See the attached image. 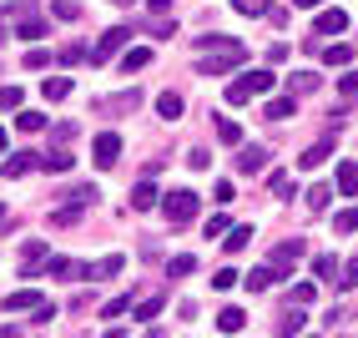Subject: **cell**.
I'll use <instances>...</instances> for the list:
<instances>
[{"label": "cell", "mask_w": 358, "mask_h": 338, "mask_svg": "<svg viewBox=\"0 0 358 338\" xmlns=\"http://www.w3.org/2000/svg\"><path fill=\"white\" fill-rule=\"evenodd\" d=\"M197 76H227V71H237L248 61V45L243 41H232V36H197Z\"/></svg>", "instance_id": "6da1fadb"}, {"label": "cell", "mask_w": 358, "mask_h": 338, "mask_svg": "<svg viewBox=\"0 0 358 338\" xmlns=\"http://www.w3.org/2000/svg\"><path fill=\"white\" fill-rule=\"evenodd\" d=\"M273 71H243V76H237L232 86H227V101L232 106H243V101H252V96H262V91H273Z\"/></svg>", "instance_id": "7a4b0ae2"}, {"label": "cell", "mask_w": 358, "mask_h": 338, "mask_svg": "<svg viewBox=\"0 0 358 338\" xmlns=\"http://www.w3.org/2000/svg\"><path fill=\"white\" fill-rule=\"evenodd\" d=\"M197 207H202V197H197V192L192 187H177V192H166V197H162V212H166V223H192V217H197Z\"/></svg>", "instance_id": "3957f363"}, {"label": "cell", "mask_w": 358, "mask_h": 338, "mask_svg": "<svg viewBox=\"0 0 358 338\" xmlns=\"http://www.w3.org/2000/svg\"><path fill=\"white\" fill-rule=\"evenodd\" d=\"M127 41H131V31L127 26H111V31H101V41H96V51H91V61H111L116 51H127Z\"/></svg>", "instance_id": "277c9868"}, {"label": "cell", "mask_w": 358, "mask_h": 338, "mask_svg": "<svg viewBox=\"0 0 358 338\" xmlns=\"http://www.w3.org/2000/svg\"><path fill=\"white\" fill-rule=\"evenodd\" d=\"M303 258V237H288V243H278L273 248V258H268V268L282 278V273H293V262Z\"/></svg>", "instance_id": "5b68a950"}, {"label": "cell", "mask_w": 358, "mask_h": 338, "mask_svg": "<svg viewBox=\"0 0 358 338\" xmlns=\"http://www.w3.org/2000/svg\"><path fill=\"white\" fill-rule=\"evenodd\" d=\"M116 157H122V136L116 132H101L96 141H91V162L96 167H116Z\"/></svg>", "instance_id": "8992f818"}, {"label": "cell", "mask_w": 358, "mask_h": 338, "mask_svg": "<svg viewBox=\"0 0 358 338\" xmlns=\"http://www.w3.org/2000/svg\"><path fill=\"white\" fill-rule=\"evenodd\" d=\"M122 268H127V258L111 253V258H101V262H81V278H86V283H101V278H116Z\"/></svg>", "instance_id": "52a82bcc"}, {"label": "cell", "mask_w": 358, "mask_h": 338, "mask_svg": "<svg viewBox=\"0 0 358 338\" xmlns=\"http://www.w3.org/2000/svg\"><path fill=\"white\" fill-rule=\"evenodd\" d=\"M262 167H268V147H257V141H248V147L237 152V172H243V177H257Z\"/></svg>", "instance_id": "ba28073f"}, {"label": "cell", "mask_w": 358, "mask_h": 338, "mask_svg": "<svg viewBox=\"0 0 358 338\" xmlns=\"http://www.w3.org/2000/svg\"><path fill=\"white\" fill-rule=\"evenodd\" d=\"M36 167H41V152H15V157H6L0 172L6 177H26V172H36Z\"/></svg>", "instance_id": "9c48e42d"}, {"label": "cell", "mask_w": 358, "mask_h": 338, "mask_svg": "<svg viewBox=\"0 0 358 338\" xmlns=\"http://www.w3.org/2000/svg\"><path fill=\"white\" fill-rule=\"evenodd\" d=\"M338 31H348V15L328 6V10H323V15L313 20V36H338Z\"/></svg>", "instance_id": "30bf717a"}, {"label": "cell", "mask_w": 358, "mask_h": 338, "mask_svg": "<svg viewBox=\"0 0 358 338\" xmlns=\"http://www.w3.org/2000/svg\"><path fill=\"white\" fill-rule=\"evenodd\" d=\"M303 323H308V313H303V308L293 303V308H288V313L278 318V328H273V333H278V338H298V333H303Z\"/></svg>", "instance_id": "8fae6325"}, {"label": "cell", "mask_w": 358, "mask_h": 338, "mask_svg": "<svg viewBox=\"0 0 358 338\" xmlns=\"http://www.w3.org/2000/svg\"><path fill=\"white\" fill-rule=\"evenodd\" d=\"M157 202H162V192L152 187V177H147V182H136V187H131V207H136V212H152Z\"/></svg>", "instance_id": "7c38bea8"}, {"label": "cell", "mask_w": 358, "mask_h": 338, "mask_svg": "<svg viewBox=\"0 0 358 338\" xmlns=\"http://www.w3.org/2000/svg\"><path fill=\"white\" fill-rule=\"evenodd\" d=\"M41 262H45V243H41V237H31V243L20 248V268H26V278H36Z\"/></svg>", "instance_id": "4fadbf2b"}, {"label": "cell", "mask_w": 358, "mask_h": 338, "mask_svg": "<svg viewBox=\"0 0 358 338\" xmlns=\"http://www.w3.org/2000/svg\"><path fill=\"white\" fill-rule=\"evenodd\" d=\"M41 303H45V298L36 293V288H20V293H10V298H6V313H26V308L36 313Z\"/></svg>", "instance_id": "5bb4252c"}, {"label": "cell", "mask_w": 358, "mask_h": 338, "mask_svg": "<svg viewBox=\"0 0 358 338\" xmlns=\"http://www.w3.org/2000/svg\"><path fill=\"white\" fill-rule=\"evenodd\" d=\"M328 152H333V136H328V141H313V147L298 157V167H303V172H313V167H323V162H328Z\"/></svg>", "instance_id": "9a60e30c"}, {"label": "cell", "mask_w": 358, "mask_h": 338, "mask_svg": "<svg viewBox=\"0 0 358 338\" xmlns=\"http://www.w3.org/2000/svg\"><path fill=\"white\" fill-rule=\"evenodd\" d=\"M71 162H76V157H71L66 147H56V152H41V172H71Z\"/></svg>", "instance_id": "2e32d148"}, {"label": "cell", "mask_w": 358, "mask_h": 338, "mask_svg": "<svg viewBox=\"0 0 358 338\" xmlns=\"http://www.w3.org/2000/svg\"><path fill=\"white\" fill-rule=\"evenodd\" d=\"M293 111H298V101H293V96H273V101H268V111H262V116H268V122H288Z\"/></svg>", "instance_id": "e0dca14e"}, {"label": "cell", "mask_w": 358, "mask_h": 338, "mask_svg": "<svg viewBox=\"0 0 358 338\" xmlns=\"http://www.w3.org/2000/svg\"><path fill=\"white\" fill-rule=\"evenodd\" d=\"M338 192L343 197H358V162H338Z\"/></svg>", "instance_id": "ac0fdd59"}, {"label": "cell", "mask_w": 358, "mask_h": 338, "mask_svg": "<svg viewBox=\"0 0 358 338\" xmlns=\"http://www.w3.org/2000/svg\"><path fill=\"white\" fill-rule=\"evenodd\" d=\"M217 328H222V333H243V328H248V313H243V308H222V313H217Z\"/></svg>", "instance_id": "d6986e66"}, {"label": "cell", "mask_w": 358, "mask_h": 338, "mask_svg": "<svg viewBox=\"0 0 358 338\" xmlns=\"http://www.w3.org/2000/svg\"><path fill=\"white\" fill-rule=\"evenodd\" d=\"M15 36H20V41H41V36H45V20H41L36 10H31V15H20V26H15Z\"/></svg>", "instance_id": "ffe728a7"}, {"label": "cell", "mask_w": 358, "mask_h": 338, "mask_svg": "<svg viewBox=\"0 0 358 338\" xmlns=\"http://www.w3.org/2000/svg\"><path fill=\"white\" fill-rule=\"evenodd\" d=\"M45 273H51V278H81V262H71V258H45Z\"/></svg>", "instance_id": "44dd1931"}, {"label": "cell", "mask_w": 358, "mask_h": 338, "mask_svg": "<svg viewBox=\"0 0 358 338\" xmlns=\"http://www.w3.org/2000/svg\"><path fill=\"white\" fill-rule=\"evenodd\" d=\"M248 243H252V227H248V223H243V227H227V237H222L227 253H243Z\"/></svg>", "instance_id": "7402d4cb"}, {"label": "cell", "mask_w": 358, "mask_h": 338, "mask_svg": "<svg viewBox=\"0 0 358 338\" xmlns=\"http://www.w3.org/2000/svg\"><path fill=\"white\" fill-rule=\"evenodd\" d=\"M157 111L166 116V122H177V116H182V96H177V91H162V96H157Z\"/></svg>", "instance_id": "603a6c76"}, {"label": "cell", "mask_w": 358, "mask_h": 338, "mask_svg": "<svg viewBox=\"0 0 358 338\" xmlns=\"http://www.w3.org/2000/svg\"><path fill=\"white\" fill-rule=\"evenodd\" d=\"M323 61H328V66H348V61H353V45H348V41H333L328 51H323Z\"/></svg>", "instance_id": "cb8c5ba5"}, {"label": "cell", "mask_w": 358, "mask_h": 338, "mask_svg": "<svg viewBox=\"0 0 358 338\" xmlns=\"http://www.w3.org/2000/svg\"><path fill=\"white\" fill-rule=\"evenodd\" d=\"M162 308H166V298H162V293H152V298H141V303H136V318H141V323H152Z\"/></svg>", "instance_id": "d4e9b609"}, {"label": "cell", "mask_w": 358, "mask_h": 338, "mask_svg": "<svg viewBox=\"0 0 358 338\" xmlns=\"http://www.w3.org/2000/svg\"><path fill=\"white\" fill-rule=\"evenodd\" d=\"M288 86H293V96H308V91H318V76H313V71H293Z\"/></svg>", "instance_id": "484cf974"}, {"label": "cell", "mask_w": 358, "mask_h": 338, "mask_svg": "<svg viewBox=\"0 0 358 338\" xmlns=\"http://www.w3.org/2000/svg\"><path fill=\"white\" fill-rule=\"evenodd\" d=\"M41 91H45V101H66V96H71V76H51Z\"/></svg>", "instance_id": "4316f807"}, {"label": "cell", "mask_w": 358, "mask_h": 338, "mask_svg": "<svg viewBox=\"0 0 358 338\" xmlns=\"http://www.w3.org/2000/svg\"><path fill=\"white\" fill-rule=\"evenodd\" d=\"M141 66H152V51L147 45H131V51L122 56V71H141Z\"/></svg>", "instance_id": "83f0119b"}, {"label": "cell", "mask_w": 358, "mask_h": 338, "mask_svg": "<svg viewBox=\"0 0 358 338\" xmlns=\"http://www.w3.org/2000/svg\"><path fill=\"white\" fill-rule=\"evenodd\" d=\"M243 283L252 288V293H262V288H273V283H278V273H273V268H252V273H248Z\"/></svg>", "instance_id": "f1b7e54d"}, {"label": "cell", "mask_w": 358, "mask_h": 338, "mask_svg": "<svg viewBox=\"0 0 358 338\" xmlns=\"http://www.w3.org/2000/svg\"><path fill=\"white\" fill-rule=\"evenodd\" d=\"M166 273H172V278H187V273H197V258H192V253H177L172 262H166Z\"/></svg>", "instance_id": "f546056e"}, {"label": "cell", "mask_w": 358, "mask_h": 338, "mask_svg": "<svg viewBox=\"0 0 358 338\" xmlns=\"http://www.w3.org/2000/svg\"><path fill=\"white\" fill-rule=\"evenodd\" d=\"M15 127L26 132V136H31V132H45V111H20V116H15Z\"/></svg>", "instance_id": "4dcf8cb0"}, {"label": "cell", "mask_w": 358, "mask_h": 338, "mask_svg": "<svg viewBox=\"0 0 358 338\" xmlns=\"http://www.w3.org/2000/svg\"><path fill=\"white\" fill-rule=\"evenodd\" d=\"M232 10H237V15H268L273 0H232Z\"/></svg>", "instance_id": "1f68e13d"}, {"label": "cell", "mask_w": 358, "mask_h": 338, "mask_svg": "<svg viewBox=\"0 0 358 338\" xmlns=\"http://www.w3.org/2000/svg\"><path fill=\"white\" fill-rule=\"evenodd\" d=\"M333 232H358V207H343L333 217Z\"/></svg>", "instance_id": "d6a6232c"}, {"label": "cell", "mask_w": 358, "mask_h": 338, "mask_svg": "<svg viewBox=\"0 0 358 338\" xmlns=\"http://www.w3.org/2000/svg\"><path fill=\"white\" fill-rule=\"evenodd\" d=\"M268 187H273V197H293V177H288V172H273Z\"/></svg>", "instance_id": "836d02e7"}, {"label": "cell", "mask_w": 358, "mask_h": 338, "mask_svg": "<svg viewBox=\"0 0 358 338\" xmlns=\"http://www.w3.org/2000/svg\"><path fill=\"white\" fill-rule=\"evenodd\" d=\"M313 273H318V278H333V273H338V258H333V253L313 258ZM333 283H338V278H333Z\"/></svg>", "instance_id": "e575fe53"}, {"label": "cell", "mask_w": 358, "mask_h": 338, "mask_svg": "<svg viewBox=\"0 0 358 338\" xmlns=\"http://www.w3.org/2000/svg\"><path fill=\"white\" fill-rule=\"evenodd\" d=\"M51 15H56V20H76L81 6H76V0H51Z\"/></svg>", "instance_id": "d590c367"}, {"label": "cell", "mask_w": 358, "mask_h": 338, "mask_svg": "<svg viewBox=\"0 0 358 338\" xmlns=\"http://www.w3.org/2000/svg\"><path fill=\"white\" fill-rule=\"evenodd\" d=\"M328 202H333V187H313V192H308V207H313V212H328Z\"/></svg>", "instance_id": "8d00e7d4"}, {"label": "cell", "mask_w": 358, "mask_h": 338, "mask_svg": "<svg viewBox=\"0 0 358 338\" xmlns=\"http://www.w3.org/2000/svg\"><path fill=\"white\" fill-rule=\"evenodd\" d=\"M217 136L227 141V147H237V141H243V127H237V122H227V116H222V122H217Z\"/></svg>", "instance_id": "74e56055"}, {"label": "cell", "mask_w": 358, "mask_h": 338, "mask_svg": "<svg viewBox=\"0 0 358 338\" xmlns=\"http://www.w3.org/2000/svg\"><path fill=\"white\" fill-rule=\"evenodd\" d=\"M237 278H243L237 268H217V273H212V288H217V293H227V288H232Z\"/></svg>", "instance_id": "f35d334b"}, {"label": "cell", "mask_w": 358, "mask_h": 338, "mask_svg": "<svg viewBox=\"0 0 358 338\" xmlns=\"http://www.w3.org/2000/svg\"><path fill=\"white\" fill-rule=\"evenodd\" d=\"M288 298H293L298 308H308V303H313V298H318V288H313V283H298V288H293V293H288Z\"/></svg>", "instance_id": "ab89813d"}, {"label": "cell", "mask_w": 358, "mask_h": 338, "mask_svg": "<svg viewBox=\"0 0 358 338\" xmlns=\"http://www.w3.org/2000/svg\"><path fill=\"white\" fill-rule=\"evenodd\" d=\"M20 106V86H0V111H15Z\"/></svg>", "instance_id": "60d3db41"}, {"label": "cell", "mask_w": 358, "mask_h": 338, "mask_svg": "<svg viewBox=\"0 0 358 338\" xmlns=\"http://www.w3.org/2000/svg\"><path fill=\"white\" fill-rule=\"evenodd\" d=\"M127 308H131V293H127V298H111V303L101 308V318H122V313H127Z\"/></svg>", "instance_id": "b9f144b4"}, {"label": "cell", "mask_w": 358, "mask_h": 338, "mask_svg": "<svg viewBox=\"0 0 358 338\" xmlns=\"http://www.w3.org/2000/svg\"><path fill=\"white\" fill-rule=\"evenodd\" d=\"M26 66H31V71H41V66H51V51H41V45H31V51H26Z\"/></svg>", "instance_id": "7bdbcfd3"}, {"label": "cell", "mask_w": 358, "mask_h": 338, "mask_svg": "<svg viewBox=\"0 0 358 338\" xmlns=\"http://www.w3.org/2000/svg\"><path fill=\"white\" fill-rule=\"evenodd\" d=\"M338 91H343V96H348V101H358V71H348V76H343V81H338Z\"/></svg>", "instance_id": "ee69618b"}, {"label": "cell", "mask_w": 358, "mask_h": 338, "mask_svg": "<svg viewBox=\"0 0 358 338\" xmlns=\"http://www.w3.org/2000/svg\"><path fill=\"white\" fill-rule=\"evenodd\" d=\"M358 283V258H348V268H343V278H338V288H353Z\"/></svg>", "instance_id": "f6af8a7d"}, {"label": "cell", "mask_w": 358, "mask_h": 338, "mask_svg": "<svg viewBox=\"0 0 358 338\" xmlns=\"http://www.w3.org/2000/svg\"><path fill=\"white\" fill-rule=\"evenodd\" d=\"M61 61H66V66H76V61H86V45H66V51H61Z\"/></svg>", "instance_id": "bcb514c9"}, {"label": "cell", "mask_w": 358, "mask_h": 338, "mask_svg": "<svg viewBox=\"0 0 358 338\" xmlns=\"http://www.w3.org/2000/svg\"><path fill=\"white\" fill-rule=\"evenodd\" d=\"M136 101H141V96H136V91H127V96H116V101H111V111H131Z\"/></svg>", "instance_id": "7dc6e473"}, {"label": "cell", "mask_w": 358, "mask_h": 338, "mask_svg": "<svg viewBox=\"0 0 358 338\" xmlns=\"http://www.w3.org/2000/svg\"><path fill=\"white\" fill-rule=\"evenodd\" d=\"M207 162H212L207 152H187V167H192V172H207Z\"/></svg>", "instance_id": "c3c4849f"}, {"label": "cell", "mask_w": 358, "mask_h": 338, "mask_svg": "<svg viewBox=\"0 0 358 338\" xmlns=\"http://www.w3.org/2000/svg\"><path fill=\"white\" fill-rule=\"evenodd\" d=\"M152 36H177V20H172V15H166V20H157V26H152Z\"/></svg>", "instance_id": "681fc988"}, {"label": "cell", "mask_w": 358, "mask_h": 338, "mask_svg": "<svg viewBox=\"0 0 358 338\" xmlns=\"http://www.w3.org/2000/svg\"><path fill=\"white\" fill-rule=\"evenodd\" d=\"M227 232V217H207V237H222Z\"/></svg>", "instance_id": "f907efd6"}, {"label": "cell", "mask_w": 358, "mask_h": 338, "mask_svg": "<svg viewBox=\"0 0 358 338\" xmlns=\"http://www.w3.org/2000/svg\"><path fill=\"white\" fill-rule=\"evenodd\" d=\"M212 197H217V202H232L237 192H232V182H217V187H212Z\"/></svg>", "instance_id": "816d5d0a"}, {"label": "cell", "mask_w": 358, "mask_h": 338, "mask_svg": "<svg viewBox=\"0 0 358 338\" xmlns=\"http://www.w3.org/2000/svg\"><path fill=\"white\" fill-rule=\"evenodd\" d=\"M147 10L152 15H166V10H172V0H147Z\"/></svg>", "instance_id": "f5cc1de1"}, {"label": "cell", "mask_w": 358, "mask_h": 338, "mask_svg": "<svg viewBox=\"0 0 358 338\" xmlns=\"http://www.w3.org/2000/svg\"><path fill=\"white\" fill-rule=\"evenodd\" d=\"M0 338H20V328L15 323H0Z\"/></svg>", "instance_id": "db71d44e"}, {"label": "cell", "mask_w": 358, "mask_h": 338, "mask_svg": "<svg viewBox=\"0 0 358 338\" xmlns=\"http://www.w3.org/2000/svg\"><path fill=\"white\" fill-rule=\"evenodd\" d=\"M293 6H303V10H313V6H323V0H293Z\"/></svg>", "instance_id": "11a10c76"}, {"label": "cell", "mask_w": 358, "mask_h": 338, "mask_svg": "<svg viewBox=\"0 0 358 338\" xmlns=\"http://www.w3.org/2000/svg\"><path fill=\"white\" fill-rule=\"evenodd\" d=\"M101 338H127V333H122V328H106V333H101Z\"/></svg>", "instance_id": "9f6ffc18"}, {"label": "cell", "mask_w": 358, "mask_h": 338, "mask_svg": "<svg viewBox=\"0 0 358 338\" xmlns=\"http://www.w3.org/2000/svg\"><path fill=\"white\" fill-rule=\"evenodd\" d=\"M0 152H6V127H0Z\"/></svg>", "instance_id": "6f0895ef"}, {"label": "cell", "mask_w": 358, "mask_h": 338, "mask_svg": "<svg viewBox=\"0 0 358 338\" xmlns=\"http://www.w3.org/2000/svg\"><path fill=\"white\" fill-rule=\"evenodd\" d=\"M111 6H131V0H111Z\"/></svg>", "instance_id": "680465c9"}, {"label": "cell", "mask_w": 358, "mask_h": 338, "mask_svg": "<svg viewBox=\"0 0 358 338\" xmlns=\"http://www.w3.org/2000/svg\"><path fill=\"white\" fill-rule=\"evenodd\" d=\"M0 223H6V202H0Z\"/></svg>", "instance_id": "91938a15"}, {"label": "cell", "mask_w": 358, "mask_h": 338, "mask_svg": "<svg viewBox=\"0 0 358 338\" xmlns=\"http://www.w3.org/2000/svg\"><path fill=\"white\" fill-rule=\"evenodd\" d=\"M0 41H6V26H0Z\"/></svg>", "instance_id": "94428289"}]
</instances>
